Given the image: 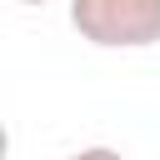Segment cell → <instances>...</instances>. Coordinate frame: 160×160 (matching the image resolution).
Masks as SVG:
<instances>
[{
  "label": "cell",
  "mask_w": 160,
  "mask_h": 160,
  "mask_svg": "<svg viewBox=\"0 0 160 160\" xmlns=\"http://www.w3.org/2000/svg\"><path fill=\"white\" fill-rule=\"evenodd\" d=\"M70 25L100 50H145L160 40V0H75Z\"/></svg>",
  "instance_id": "1"
},
{
  "label": "cell",
  "mask_w": 160,
  "mask_h": 160,
  "mask_svg": "<svg viewBox=\"0 0 160 160\" xmlns=\"http://www.w3.org/2000/svg\"><path fill=\"white\" fill-rule=\"evenodd\" d=\"M65 160H125V155L110 150V145H90V150H75V155H65Z\"/></svg>",
  "instance_id": "2"
}]
</instances>
